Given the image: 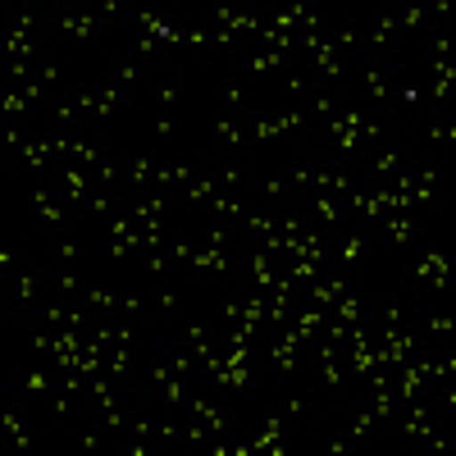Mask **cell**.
<instances>
[{
  "label": "cell",
  "mask_w": 456,
  "mask_h": 456,
  "mask_svg": "<svg viewBox=\"0 0 456 456\" xmlns=\"http://www.w3.org/2000/svg\"><path fill=\"white\" fill-rule=\"evenodd\" d=\"M370 256H374V242H370V228L365 224H347V228H338V233H333L329 265H338V270H347V274H361Z\"/></svg>",
  "instance_id": "obj_8"
},
{
  "label": "cell",
  "mask_w": 456,
  "mask_h": 456,
  "mask_svg": "<svg viewBox=\"0 0 456 456\" xmlns=\"http://www.w3.org/2000/svg\"><path fill=\"white\" fill-rule=\"evenodd\" d=\"M105 78H114L119 87H128L133 96H146V87H151V78H156V73H151L124 42H110V46H105Z\"/></svg>",
  "instance_id": "obj_7"
},
{
  "label": "cell",
  "mask_w": 456,
  "mask_h": 456,
  "mask_svg": "<svg viewBox=\"0 0 456 456\" xmlns=\"http://www.w3.org/2000/svg\"><path fill=\"white\" fill-rule=\"evenodd\" d=\"M42 251H46V260H55V265H78V233H64V238L46 242Z\"/></svg>",
  "instance_id": "obj_34"
},
{
  "label": "cell",
  "mask_w": 456,
  "mask_h": 456,
  "mask_svg": "<svg viewBox=\"0 0 456 456\" xmlns=\"http://www.w3.org/2000/svg\"><path fill=\"white\" fill-rule=\"evenodd\" d=\"M42 256H46V251H42ZM46 279H51V292H55V297H69V301L83 297L78 265H55V260H46Z\"/></svg>",
  "instance_id": "obj_27"
},
{
  "label": "cell",
  "mask_w": 456,
  "mask_h": 456,
  "mask_svg": "<svg viewBox=\"0 0 456 456\" xmlns=\"http://www.w3.org/2000/svg\"><path fill=\"white\" fill-rule=\"evenodd\" d=\"M160 151H183V114H151Z\"/></svg>",
  "instance_id": "obj_31"
},
{
  "label": "cell",
  "mask_w": 456,
  "mask_h": 456,
  "mask_svg": "<svg viewBox=\"0 0 456 456\" xmlns=\"http://www.w3.org/2000/svg\"><path fill=\"white\" fill-rule=\"evenodd\" d=\"M151 452H156V443H146V438H119V443H114V456H151Z\"/></svg>",
  "instance_id": "obj_37"
},
{
  "label": "cell",
  "mask_w": 456,
  "mask_h": 456,
  "mask_svg": "<svg viewBox=\"0 0 456 456\" xmlns=\"http://www.w3.org/2000/svg\"><path fill=\"white\" fill-rule=\"evenodd\" d=\"M356 402L374 415V420H379V429H393V420H397V411H402V397L393 393V388H374V393H356Z\"/></svg>",
  "instance_id": "obj_24"
},
{
  "label": "cell",
  "mask_w": 456,
  "mask_h": 456,
  "mask_svg": "<svg viewBox=\"0 0 456 456\" xmlns=\"http://www.w3.org/2000/svg\"><path fill=\"white\" fill-rule=\"evenodd\" d=\"M215 96H219V110H228V114L256 110V87L242 73H215Z\"/></svg>",
  "instance_id": "obj_15"
},
{
  "label": "cell",
  "mask_w": 456,
  "mask_h": 456,
  "mask_svg": "<svg viewBox=\"0 0 456 456\" xmlns=\"http://www.w3.org/2000/svg\"><path fill=\"white\" fill-rule=\"evenodd\" d=\"M301 388H306L324 411H338L342 402H352L356 388L347 379V365H342V356H311L306 365H301Z\"/></svg>",
  "instance_id": "obj_1"
},
{
  "label": "cell",
  "mask_w": 456,
  "mask_h": 456,
  "mask_svg": "<svg viewBox=\"0 0 456 456\" xmlns=\"http://www.w3.org/2000/svg\"><path fill=\"white\" fill-rule=\"evenodd\" d=\"M73 443H78L87 456H114V443H119V438H114V434L96 420V415L83 411V420L73 425Z\"/></svg>",
  "instance_id": "obj_20"
},
{
  "label": "cell",
  "mask_w": 456,
  "mask_h": 456,
  "mask_svg": "<svg viewBox=\"0 0 456 456\" xmlns=\"http://www.w3.org/2000/svg\"><path fill=\"white\" fill-rule=\"evenodd\" d=\"M42 114L32 110V101L23 96V87L0 83V124H37Z\"/></svg>",
  "instance_id": "obj_23"
},
{
  "label": "cell",
  "mask_w": 456,
  "mask_h": 456,
  "mask_svg": "<svg viewBox=\"0 0 456 456\" xmlns=\"http://www.w3.org/2000/svg\"><path fill=\"white\" fill-rule=\"evenodd\" d=\"M174 338H178L183 347L197 356V365H201V361H210V356L219 352V324H215V320H187ZM197 379H201V374H197Z\"/></svg>",
  "instance_id": "obj_16"
},
{
  "label": "cell",
  "mask_w": 456,
  "mask_h": 456,
  "mask_svg": "<svg viewBox=\"0 0 456 456\" xmlns=\"http://www.w3.org/2000/svg\"><path fill=\"white\" fill-rule=\"evenodd\" d=\"M306 219H311L315 228H324V233L333 238L338 228H347V210H342V197H329V192L311 197V201H306Z\"/></svg>",
  "instance_id": "obj_22"
},
{
  "label": "cell",
  "mask_w": 456,
  "mask_h": 456,
  "mask_svg": "<svg viewBox=\"0 0 456 456\" xmlns=\"http://www.w3.org/2000/svg\"><path fill=\"white\" fill-rule=\"evenodd\" d=\"M142 105H146V114H183V78L174 73V64L151 78Z\"/></svg>",
  "instance_id": "obj_12"
},
{
  "label": "cell",
  "mask_w": 456,
  "mask_h": 456,
  "mask_svg": "<svg viewBox=\"0 0 456 456\" xmlns=\"http://www.w3.org/2000/svg\"><path fill=\"white\" fill-rule=\"evenodd\" d=\"M411 146L415 151H434V156H452L456 146V114L447 110H420L411 119Z\"/></svg>",
  "instance_id": "obj_4"
},
{
  "label": "cell",
  "mask_w": 456,
  "mask_h": 456,
  "mask_svg": "<svg viewBox=\"0 0 456 456\" xmlns=\"http://www.w3.org/2000/svg\"><path fill=\"white\" fill-rule=\"evenodd\" d=\"M124 384H114V379L101 370V374H87V402H101V397H110V393H119Z\"/></svg>",
  "instance_id": "obj_36"
},
{
  "label": "cell",
  "mask_w": 456,
  "mask_h": 456,
  "mask_svg": "<svg viewBox=\"0 0 456 456\" xmlns=\"http://www.w3.org/2000/svg\"><path fill=\"white\" fill-rule=\"evenodd\" d=\"M105 320H142L146 324V292H110Z\"/></svg>",
  "instance_id": "obj_30"
},
{
  "label": "cell",
  "mask_w": 456,
  "mask_h": 456,
  "mask_svg": "<svg viewBox=\"0 0 456 456\" xmlns=\"http://www.w3.org/2000/svg\"><path fill=\"white\" fill-rule=\"evenodd\" d=\"M183 438H187V447H183V456H187V452H206L215 434H210V425L201 420V415H183Z\"/></svg>",
  "instance_id": "obj_33"
},
{
  "label": "cell",
  "mask_w": 456,
  "mask_h": 456,
  "mask_svg": "<svg viewBox=\"0 0 456 456\" xmlns=\"http://www.w3.org/2000/svg\"><path fill=\"white\" fill-rule=\"evenodd\" d=\"M124 210V192H114V187H92L87 192V201H83V219H101V224H110L114 215Z\"/></svg>",
  "instance_id": "obj_25"
},
{
  "label": "cell",
  "mask_w": 456,
  "mask_h": 456,
  "mask_svg": "<svg viewBox=\"0 0 456 456\" xmlns=\"http://www.w3.org/2000/svg\"><path fill=\"white\" fill-rule=\"evenodd\" d=\"M370 324L374 329H397V324H406L411 320V297H402L397 288H388V292H370Z\"/></svg>",
  "instance_id": "obj_14"
},
{
  "label": "cell",
  "mask_w": 456,
  "mask_h": 456,
  "mask_svg": "<svg viewBox=\"0 0 456 456\" xmlns=\"http://www.w3.org/2000/svg\"><path fill=\"white\" fill-rule=\"evenodd\" d=\"M119 42L151 69V73H160V69H169V42L165 37H151V32H124Z\"/></svg>",
  "instance_id": "obj_19"
},
{
  "label": "cell",
  "mask_w": 456,
  "mask_h": 456,
  "mask_svg": "<svg viewBox=\"0 0 456 456\" xmlns=\"http://www.w3.org/2000/svg\"><path fill=\"white\" fill-rule=\"evenodd\" d=\"M55 187H60V197H64V206L83 219V201H87V192L96 187V178H92V169H83V165H64L60 174H55Z\"/></svg>",
  "instance_id": "obj_17"
},
{
  "label": "cell",
  "mask_w": 456,
  "mask_h": 456,
  "mask_svg": "<svg viewBox=\"0 0 456 456\" xmlns=\"http://www.w3.org/2000/svg\"><path fill=\"white\" fill-rule=\"evenodd\" d=\"M124 206H128V215H133L142 228H169V224H178V201H174L169 192H160V187L128 192Z\"/></svg>",
  "instance_id": "obj_9"
},
{
  "label": "cell",
  "mask_w": 456,
  "mask_h": 456,
  "mask_svg": "<svg viewBox=\"0 0 456 456\" xmlns=\"http://www.w3.org/2000/svg\"><path fill=\"white\" fill-rule=\"evenodd\" d=\"M429 233H438V224H434L429 215L406 210V215H388V219H379V224L370 228V242H374V256H388V251L406 256V251L420 247Z\"/></svg>",
  "instance_id": "obj_2"
},
{
  "label": "cell",
  "mask_w": 456,
  "mask_h": 456,
  "mask_svg": "<svg viewBox=\"0 0 456 456\" xmlns=\"http://www.w3.org/2000/svg\"><path fill=\"white\" fill-rule=\"evenodd\" d=\"M292 69H297V64H292L288 55H274V51H265V46H247L228 73H242V78L256 87V83H265V78H288Z\"/></svg>",
  "instance_id": "obj_10"
},
{
  "label": "cell",
  "mask_w": 456,
  "mask_h": 456,
  "mask_svg": "<svg viewBox=\"0 0 456 456\" xmlns=\"http://www.w3.org/2000/svg\"><path fill=\"white\" fill-rule=\"evenodd\" d=\"M156 447H160V452H183V447H187V438H183V415L156 411Z\"/></svg>",
  "instance_id": "obj_29"
},
{
  "label": "cell",
  "mask_w": 456,
  "mask_h": 456,
  "mask_svg": "<svg viewBox=\"0 0 456 456\" xmlns=\"http://www.w3.org/2000/svg\"><path fill=\"white\" fill-rule=\"evenodd\" d=\"M415 156V146H411V137H388V142H379V146H370L365 156L356 160V178L361 183H388L406 160Z\"/></svg>",
  "instance_id": "obj_5"
},
{
  "label": "cell",
  "mask_w": 456,
  "mask_h": 456,
  "mask_svg": "<svg viewBox=\"0 0 456 456\" xmlns=\"http://www.w3.org/2000/svg\"><path fill=\"white\" fill-rule=\"evenodd\" d=\"M429 274H434V270L425 265V256H420V251H406L402 265H397V292H402V297H415V292L425 288Z\"/></svg>",
  "instance_id": "obj_26"
},
{
  "label": "cell",
  "mask_w": 456,
  "mask_h": 456,
  "mask_svg": "<svg viewBox=\"0 0 456 456\" xmlns=\"http://www.w3.org/2000/svg\"><path fill=\"white\" fill-rule=\"evenodd\" d=\"M187 297H192V288L187 283H156V288H146V329L151 333H178L187 320Z\"/></svg>",
  "instance_id": "obj_3"
},
{
  "label": "cell",
  "mask_w": 456,
  "mask_h": 456,
  "mask_svg": "<svg viewBox=\"0 0 456 456\" xmlns=\"http://www.w3.org/2000/svg\"><path fill=\"white\" fill-rule=\"evenodd\" d=\"M333 425L352 438L356 452H370V447L379 443V434H384V429H379V420H374V415H370L356 397H352V402H342V406L333 411Z\"/></svg>",
  "instance_id": "obj_11"
},
{
  "label": "cell",
  "mask_w": 456,
  "mask_h": 456,
  "mask_svg": "<svg viewBox=\"0 0 456 456\" xmlns=\"http://www.w3.org/2000/svg\"><path fill=\"white\" fill-rule=\"evenodd\" d=\"M247 114H228V110L215 114V156H242V151H251L247 146ZM251 156H256V151H251Z\"/></svg>",
  "instance_id": "obj_13"
},
{
  "label": "cell",
  "mask_w": 456,
  "mask_h": 456,
  "mask_svg": "<svg viewBox=\"0 0 456 456\" xmlns=\"http://www.w3.org/2000/svg\"><path fill=\"white\" fill-rule=\"evenodd\" d=\"M42 429H51V425H42V420H37V425H23L19 434H10V438H0V443H5V447H10L14 456H28V452H32V443L42 438Z\"/></svg>",
  "instance_id": "obj_35"
},
{
  "label": "cell",
  "mask_w": 456,
  "mask_h": 456,
  "mask_svg": "<svg viewBox=\"0 0 456 456\" xmlns=\"http://www.w3.org/2000/svg\"><path fill=\"white\" fill-rule=\"evenodd\" d=\"M270 142H279L274 110H251V114H247V146L260 151V146H270Z\"/></svg>",
  "instance_id": "obj_28"
},
{
  "label": "cell",
  "mask_w": 456,
  "mask_h": 456,
  "mask_svg": "<svg viewBox=\"0 0 456 456\" xmlns=\"http://www.w3.org/2000/svg\"><path fill=\"white\" fill-rule=\"evenodd\" d=\"M393 19H397L402 42L411 46L415 37H425L429 28H438V23H452V10L443 5V0H402V5H393Z\"/></svg>",
  "instance_id": "obj_6"
},
{
  "label": "cell",
  "mask_w": 456,
  "mask_h": 456,
  "mask_svg": "<svg viewBox=\"0 0 456 456\" xmlns=\"http://www.w3.org/2000/svg\"><path fill=\"white\" fill-rule=\"evenodd\" d=\"M156 187V156L151 151H124V197Z\"/></svg>",
  "instance_id": "obj_21"
},
{
  "label": "cell",
  "mask_w": 456,
  "mask_h": 456,
  "mask_svg": "<svg viewBox=\"0 0 456 456\" xmlns=\"http://www.w3.org/2000/svg\"><path fill=\"white\" fill-rule=\"evenodd\" d=\"M456 447V425L452 420H438L425 438H420V447H415V452H420V456H443V452H452Z\"/></svg>",
  "instance_id": "obj_32"
},
{
  "label": "cell",
  "mask_w": 456,
  "mask_h": 456,
  "mask_svg": "<svg viewBox=\"0 0 456 456\" xmlns=\"http://www.w3.org/2000/svg\"><path fill=\"white\" fill-rule=\"evenodd\" d=\"M142 361H146V352H137V347H110L105 352V374L124 388H137L142 384Z\"/></svg>",
  "instance_id": "obj_18"
}]
</instances>
